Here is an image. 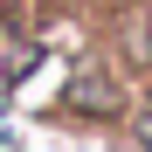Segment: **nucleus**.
Masks as SVG:
<instances>
[{"instance_id":"obj_1","label":"nucleus","mask_w":152,"mask_h":152,"mask_svg":"<svg viewBox=\"0 0 152 152\" xmlns=\"http://www.w3.org/2000/svg\"><path fill=\"white\" fill-rule=\"evenodd\" d=\"M69 104H76V111H111L118 97H111L104 83H76V90H69Z\"/></svg>"},{"instance_id":"obj_2","label":"nucleus","mask_w":152,"mask_h":152,"mask_svg":"<svg viewBox=\"0 0 152 152\" xmlns=\"http://www.w3.org/2000/svg\"><path fill=\"white\" fill-rule=\"evenodd\" d=\"M138 138H145V152H152V118H145V124H138Z\"/></svg>"},{"instance_id":"obj_3","label":"nucleus","mask_w":152,"mask_h":152,"mask_svg":"<svg viewBox=\"0 0 152 152\" xmlns=\"http://www.w3.org/2000/svg\"><path fill=\"white\" fill-rule=\"evenodd\" d=\"M0 152H14V145H7V138H0Z\"/></svg>"}]
</instances>
